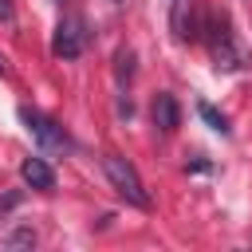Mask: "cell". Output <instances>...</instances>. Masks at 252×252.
Returning a JSON list of instances; mask_svg holds the SVG:
<instances>
[{
	"instance_id": "1",
	"label": "cell",
	"mask_w": 252,
	"mask_h": 252,
	"mask_svg": "<svg viewBox=\"0 0 252 252\" xmlns=\"http://www.w3.org/2000/svg\"><path fill=\"white\" fill-rule=\"evenodd\" d=\"M102 169H106L110 185L118 189V197H126L134 209H150V193H146V185H142L138 169H134L126 158H118V154H106V158H102Z\"/></svg>"
},
{
	"instance_id": "2",
	"label": "cell",
	"mask_w": 252,
	"mask_h": 252,
	"mask_svg": "<svg viewBox=\"0 0 252 252\" xmlns=\"http://www.w3.org/2000/svg\"><path fill=\"white\" fill-rule=\"evenodd\" d=\"M91 32H87V20L83 16H63L55 35H51V55L55 59H79L83 47H87Z\"/></svg>"
},
{
	"instance_id": "3",
	"label": "cell",
	"mask_w": 252,
	"mask_h": 252,
	"mask_svg": "<svg viewBox=\"0 0 252 252\" xmlns=\"http://www.w3.org/2000/svg\"><path fill=\"white\" fill-rule=\"evenodd\" d=\"M20 122L39 138V146H63V150H71L67 130H63L59 122H51L47 114H39V110H32V106H20Z\"/></svg>"
},
{
	"instance_id": "4",
	"label": "cell",
	"mask_w": 252,
	"mask_h": 252,
	"mask_svg": "<svg viewBox=\"0 0 252 252\" xmlns=\"http://www.w3.org/2000/svg\"><path fill=\"white\" fill-rule=\"evenodd\" d=\"M154 126H158L161 134H173V130L181 126V106H177V98H173L169 91H158V94H154Z\"/></svg>"
},
{
	"instance_id": "5",
	"label": "cell",
	"mask_w": 252,
	"mask_h": 252,
	"mask_svg": "<svg viewBox=\"0 0 252 252\" xmlns=\"http://www.w3.org/2000/svg\"><path fill=\"white\" fill-rule=\"evenodd\" d=\"M20 177H24L32 189H39V193H51V189H55V169H51L43 158H24V161H20Z\"/></svg>"
},
{
	"instance_id": "6",
	"label": "cell",
	"mask_w": 252,
	"mask_h": 252,
	"mask_svg": "<svg viewBox=\"0 0 252 252\" xmlns=\"http://www.w3.org/2000/svg\"><path fill=\"white\" fill-rule=\"evenodd\" d=\"M197 114H201V118L209 122V130H217V134H224V138L232 134V126H228V118H224V114H220V110H217L213 102H205V98H201V102H197Z\"/></svg>"
},
{
	"instance_id": "7",
	"label": "cell",
	"mask_w": 252,
	"mask_h": 252,
	"mask_svg": "<svg viewBox=\"0 0 252 252\" xmlns=\"http://www.w3.org/2000/svg\"><path fill=\"white\" fill-rule=\"evenodd\" d=\"M114 75H118V83H130L134 79V51L130 47H122L114 55Z\"/></svg>"
},
{
	"instance_id": "8",
	"label": "cell",
	"mask_w": 252,
	"mask_h": 252,
	"mask_svg": "<svg viewBox=\"0 0 252 252\" xmlns=\"http://www.w3.org/2000/svg\"><path fill=\"white\" fill-rule=\"evenodd\" d=\"M4 244H8V248H32V244H35V228L20 224V228H12V232L4 236Z\"/></svg>"
},
{
	"instance_id": "9",
	"label": "cell",
	"mask_w": 252,
	"mask_h": 252,
	"mask_svg": "<svg viewBox=\"0 0 252 252\" xmlns=\"http://www.w3.org/2000/svg\"><path fill=\"white\" fill-rule=\"evenodd\" d=\"M0 16H4V20L12 16V4H8V0H0Z\"/></svg>"
},
{
	"instance_id": "10",
	"label": "cell",
	"mask_w": 252,
	"mask_h": 252,
	"mask_svg": "<svg viewBox=\"0 0 252 252\" xmlns=\"http://www.w3.org/2000/svg\"><path fill=\"white\" fill-rule=\"evenodd\" d=\"M0 75H4V63H0Z\"/></svg>"
},
{
	"instance_id": "11",
	"label": "cell",
	"mask_w": 252,
	"mask_h": 252,
	"mask_svg": "<svg viewBox=\"0 0 252 252\" xmlns=\"http://www.w3.org/2000/svg\"><path fill=\"white\" fill-rule=\"evenodd\" d=\"M114 4H126V0H114Z\"/></svg>"
}]
</instances>
